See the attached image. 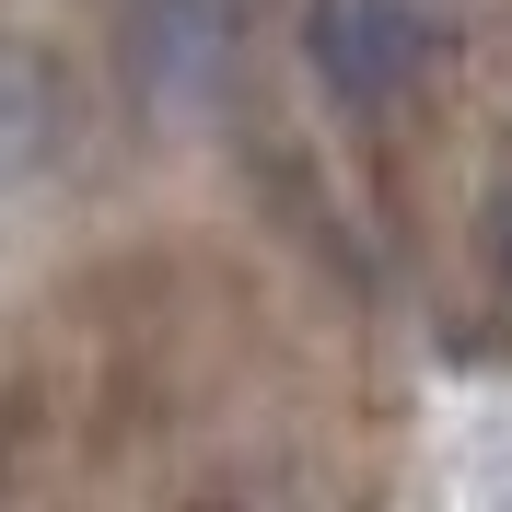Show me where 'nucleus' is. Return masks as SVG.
<instances>
[{
    "instance_id": "nucleus-2",
    "label": "nucleus",
    "mask_w": 512,
    "mask_h": 512,
    "mask_svg": "<svg viewBox=\"0 0 512 512\" xmlns=\"http://www.w3.org/2000/svg\"><path fill=\"white\" fill-rule=\"evenodd\" d=\"M222 47H233L222 0H152L140 12V82L152 94H210L222 82Z\"/></svg>"
},
{
    "instance_id": "nucleus-1",
    "label": "nucleus",
    "mask_w": 512,
    "mask_h": 512,
    "mask_svg": "<svg viewBox=\"0 0 512 512\" xmlns=\"http://www.w3.org/2000/svg\"><path fill=\"white\" fill-rule=\"evenodd\" d=\"M303 59L338 105H396L443 59V12L431 0H315L303 12Z\"/></svg>"
},
{
    "instance_id": "nucleus-3",
    "label": "nucleus",
    "mask_w": 512,
    "mask_h": 512,
    "mask_svg": "<svg viewBox=\"0 0 512 512\" xmlns=\"http://www.w3.org/2000/svg\"><path fill=\"white\" fill-rule=\"evenodd\" d=\"M501 268H512V198H501Z\"/></svg>"
}]
</instances>
